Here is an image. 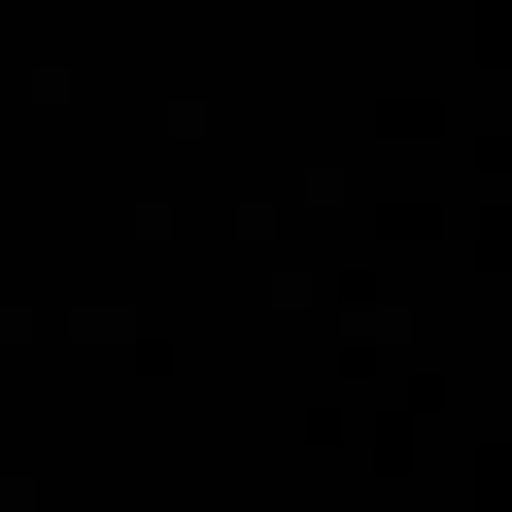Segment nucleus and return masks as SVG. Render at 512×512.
I'll list each match as a JSON object with an SVG mask.
<instances>
[]
</instances>
